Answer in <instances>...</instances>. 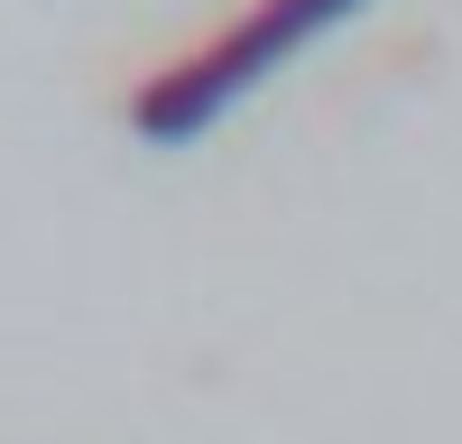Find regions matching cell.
I'll list each match as a JSON object with an SVG mask.
<instances>
[{"instance_id":"cell-1","label":"cell","mask_w":462,"mask_h":444,"mask_svg":"<svg viewBox=\"0 0 462 444\" xmlns=\"http://www.w3.org/2000/svg\"><path fill=\"white\" fill-rule=\"evenodd\" d=\"M361 10H370V0H250V10L231 19L204 56H185V65H167V74H148L139 102H130V130H139V139H158V148L195 139L204 121H222V111L259 84V74H278V65L305 47V37H324V28L361 19Z\"/></svg>"}]
</instances>
